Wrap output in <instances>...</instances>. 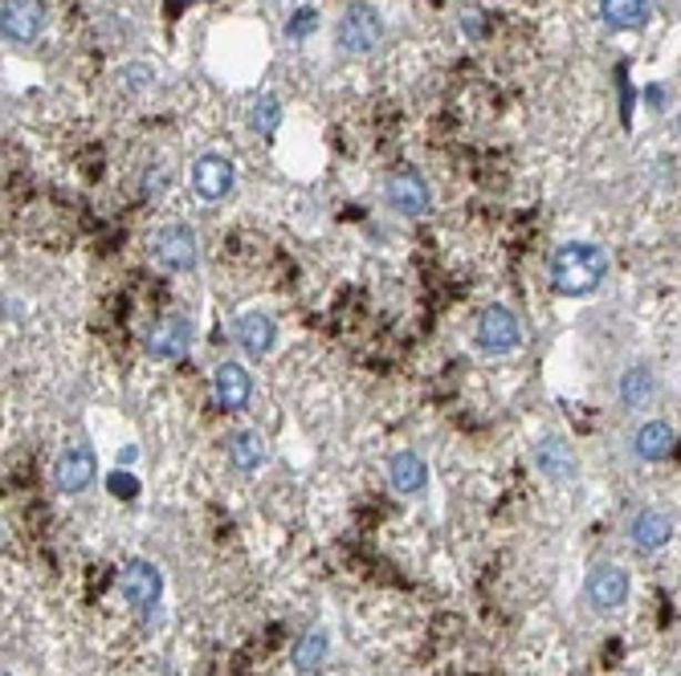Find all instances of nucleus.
Here are the masks:
<instances>
[{"label":"nucleus","mask_w":681,"mask_h":676,"mask_svg":"<svg viewBox=\"0 0 681 676\" xmlns=\"http://www.w3.org/2000/svg\"><path fill=\"white\" fill-rule=\"evenodd\" d=\"M152 253L167 274H192V269H196V257H201L196 228L184 225V221H172V225H164L160 233H155Z\"/></svg>","instance_id":"4"},{"label":"nucleus","mask_w":681,"mask_h":676,"mask_svg":"<svg viewBox=\"0 0 681 676\" xmlns=\"http://www.w3.org/2000/svg\"><path fill=\"white\" fill-rule=\"evenodd\" d=\"M600 17H604L608 29L629 33V29H641L649 21V0H600Z\"/></svg>","instance_id":"21"},{"label":"nucleus","mask_w":681,"mask_h":676,"mask_svg":"<svg viewBox=\"0 0 681 676\" xmlns=\"http://www.w3.org/2000/svg\"><path fill=\"white\" fill-rule=\"evenodd\" d=\"M474 347H478L481 355H490V359H498V355H515L518 347H522V326H518V314L510 310V306H486V310L474 318Z\"/></svg>","instance_id":"2"},{"label":"nucleus","mask_w":681,"mask_h":676,"mask_svg":"<svg viewBox=\"0 0 681 676\" xmlns=\"http://www.w3.org/2000/svg\"><path fill=\"white\" fill-rule=\"evenodd\" d=\"M0 25H4V38L13 45L38 41L41 29H45V0H4L0 4Z\"/></svg>","instance_id":"12"},{"label":"nucleus","mask_w":681,"mask_h":676,"mask_svg":"<svg viewBox=\"0 0 681 676\" xmlns=\"http://www.w3.org/2000/svg\"><path fill=\"white\" fill-rule=\"evenodd\" d=\"M669 539H673V518H669L665 510H653V505H644V510H637V514L629 518L632 551L657 554L661 546H669Z\"/></svg>","instance_id":"13"},{"label":"nucleus","mask_w":681,"mask_h":676,"mask_svg":"<svg viewBox=\"0 0 681 676\" xmlns=\"http://www.w3.org/2000/svg\"><path fill=\"white\" fill-rule=\"evenodd\" d=\"M213 391H216V403H221L225 412H241V408L250 403V396H253V379H250V371L237 363V359H228V363L216 367Z\"/></svg>","instance_id":"15"},{"label":"nucleus","mask_w":681,"mask_h":676,"mask_svg":"<svg viewBox=\"0 0 681 676\" xmlns=\"http://www.w3.org/2000/svg\"><path fill=\"white\" fill-rule=\"evenodd\" d=\"M335 38H339V50L343 53H372L384 41V21L372 4H352L347 13L339 17V25H335Z\"/></svg>","instance_id":"6"},{"label":"nucleus","mask_w":681,"mask_h":676,"mask_svg":"<svg viewBox=\"0 0 681 676\" xmlns=\"http://www.w3.org/2000/svg\"><path fill=\"white\" fill-rule=\"evenodd\" d=\"M53 481H58V489L62 493H87L94 481H99V457H94V449L90 444H74V449H65L62 457H58V464H53Z\"/></svg>","instance_id":"10"},{"label":"nucleus","mask_w":681,"mask_h":676,"mask_svg":"<svg viewBox=\"0 0 681 676\" xmlns=\"http://www.w3.org/2000/svg\"><path fill=\"white\" fill-rule=\"evenodd\" d=\"M657 396V376L649 363H629L624 371H620L617 379V400L629 408V412H641V408H649Z\"/></svg>","instance_id":"16"},{"label":"nucleus","mask_w":681,"mask_h":676,"mask_svg":"<svg viewBox=\"0 0 681 676\" xmlns=\"http://www.w3.org/2000/svg\"><path fill=\"white\" fill-rule=\"evenodd\" d=\"M673 444H678V432H673L669 420H644V424L632 432V452L649 464L665 461L669 452H673Z\"/></svg>","instance_id":"17"},{"label":"nucleus","mask_w":681,"mask_h":676,"mask_svg":"<svg viewBox=\"0 0 681 676\" xmlns=\"http://www.w3.org/2000/svg\"><path fill=\"white\" fill-rule=\"evenodd\" d=\"M629 591H632L629 571L617 563H592V571H588V578H583V600L604 615L620 612V607L629 603Z\"/></svg>","instance_id":"5"},{"label":"nucleus","mask_w":681,"mask_h":676,"mask_svg":"<svg viewBox=\"0 0 681 676\" xmlns=\"http://www.w3.org/2000/svg\"><path fill=\"white\" fill-rule=\"evenodd\" d=\"M547 277H551V289L563 298H588L604 286L608 253L596 240H563L547 262Z\"/></svg>","instance_id":"1"},{"label":"nucleus","mask_w":681,"mask_h":676,"mask_svg":"<svg viewBox=\"0 0 681 676\" xmlns=\"http://www.w3.org/2000/svg\"><path fill=\"white\" fill-rule=\"evenodd\" d=\"M233 180H237L233 163H228L225 155L209 151V155H201V160L192 163L189 184H192V192H196L204 204H216V201H225L228 192H233Z\"/></svg>","instance_id":"9"},{"label":"nucleus","mask_w":681,"mask_h":676,"mask_svg":"<svg viewBox=\"0 0 681 676\" xmlns=\"http://www.w3.org/2000/svg\"><path fill=\"white\" fill-rule=\"evenodd\" d=\"M678 139H681V119H678Z\"/></svg>","instance_id":"25"},{"label":"nucleus","mask_w":681,"mask_h":676,"mask_svg":"<svg viewBox=\"0 0 681 676\" xmlns=\"http://www.w3.org/2000/svg\"><path fill=\"white\" fill-rule=\"evenodd\" d=\"M119 591H123V600L131 603V612L140 615V619H152L160 600H164V575H160V566L135 559V563L123 566Z\"/></svg>","instance_id":"3"},{"label":"nucleus","mask_w":681,"mask_h":676,"mask_svg":"<svg viewBox=\"0 0 681 676\" xmlns=\"http://www.w3.org/2000/svg\"><path fill=\"white\" fill-rule=\"evenodd\" d=\"M143 347H148V355L160 359V363H180V359L192 351V322L189 318H180V314L160 318V322L148 330Z\"/></svg>","instance_id":"8"},{"label":"nucleus","mask_w":681,"mask_h":676,"mask_svg":"<svg viewBox=\"0 0 681 676\" xmlns=\"http://www.w3.org/2000/svg\"><path fill=\"white\" fill-rule=\"evenodd\" d=\"M278 123H282V102L274 99V94H262L257 106H253V126H257L262 135H270V131H278Z\"/></svg>","instance_id":"22"},{"label":"nucleus","mask_w":681,"mask_h":676,"mask_svg":"<svg viewBox=\"0 0 681 676\" xmlns=\"http://www.w3.org/2000/svg\"><path fill=\"white\" fill-rule=\"evenodd\" d=\"M384 201H388L392 213L417 221V216L429 213L433 192H429V184L417 176V172H396V176H388V184H384Z\"/></svg>","instance_id":"11"},{"label":"nucleus","mask_w":681,"mask_h":676,"mask_svg":"<svg viewBox=\"0 0 681 676\" xmlns=\"http://www.w3.org/2000/svg\"><path fill=\"white\" fill-rule=\"evenodd\" d=\"M106 485H111L114 498H123V501L140 493V481H135L131 473H111V477H106Z\"/></svg>","instance_id":"23"},{"label":"nucleus","mask_w":681,"mask_h":676,"mask_svg":"<svg viewBox=\"0 0 681 676\" xmlns=\"http://www.w3.org/2000/svg\"><path fill=\"white\" fill-rule=\"evenodd\" d=\"M228 461H233V469L237 473H257L265 461V440L253 432V428H241V432H233L225 444Z\"/></svg>","instance_id":"20"},{"label":"nucleus","mask_w":681,"mask_h":676,"mask_svg":"<svg viewBox=\"0 0 681 676\" xmlns=\"http://www.w3.org/2000/svg\"><path fill=\"white\" fill-rule=\"evenodd\" d=\"M327 656H331V639H327V632L323 627H311V632H303V636L294 639V652H291V660H294V668L303 676H315L323 664H327Z\"/></svg>","instance_id":"19"},{"label":"nucleus","mask_w":681,"mask_h":676,"mask_svg":"<svg viewBox=\"0 0 681 676\" xmlns=\"http://www.w3.org/2000/svg\"><path fill=\"white\" fill-rule=\"evenodd\" d=\"M315 25H318L315 9H303V17H294V21H291V38H298V33H311Z\"/></svg>","instance_id":"24"},{"label":"nucleus","mask_w":681,"mask_h":676,"mask_svg":"<svg viewBox=\"0 0 681 676\" xmlns=\"http://www.w3.org/2000/svg\"><path fill=\"white\" fill-rule=\"evenodd\" d=\"M388 485L396 493H404V498L420 493V489L429 485V464H425V457L420 452H396L388 461Z\"/></svg>","instance_id":"18"},{"label":"nucleus","mask_w":681,"mask_h":676,"mask_svg":"<svg viewBox=\"0 0 681 676\" xmlns=\"http://www.w3.org/2000/svg\"><path fill=\"white\" fill-rule=\"evenodd\" d=\"M233 335H237V347L250 355V359H265V355L274 351V342H278V322H274L265 310H250L237 318Z\"/></svg>","instance_id":"14"},{"label":"nucleus","mask_w":681,"mask_h":676,"mask_svg":"<svg viewBox=\"0 0 681 676\" xmlns=\"http://www.w3.org/2000/svg\"><path fill=\"white\" fill-rule=\"evenodd\" d=\"M530 461L539 469L547 481H556V485H576L580 481V461H576V452L563 437L556 432H547V437L535 440V449H530Z\"/></svg>","instance_id":"7"}]
</instances>
